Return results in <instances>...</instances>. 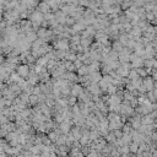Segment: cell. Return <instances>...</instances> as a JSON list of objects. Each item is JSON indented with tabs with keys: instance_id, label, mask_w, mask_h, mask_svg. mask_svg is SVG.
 <instances>
[{
	"instance_id": "obj_1",
	"label": "cell",
	"mask_w": 157,
	"mask_h": 157,
	"mask_svg": "<svg viewBox=\"0 0 157 157\" xmlns=\"http://www.w3.org/2000/svg\"><path fill=\"white\" fill-rule=\"evenodd\" d=\"M19 74L20 75H22V76H26L28 74V69H27V66H21V68H19Z\"/></svg>"
}]
</instances>
